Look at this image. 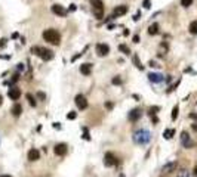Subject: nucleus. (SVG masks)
Returning a JSON list of instances; mask_svg holds the SVG:
<instances>
[{"label": "nucleus", "instance_id": "obj_1", "mask_svg": "<svg viewBox=\"0 0 197 177\" xmlns=\"http://www.w3.org/2000/svg\"><path fill=\"white\" fill-rule=\"evenodd\" d=\"M150 140H151V133L148 130H145V128L136 130L134 133V142L136 145H147Z\"/></svg>", "mask_w": 197, "mask_h": 177}, {"label": "nucleus", "instance_id": "obj_2", "mask_svg": "<svg viewBox=\"0 0 197 177\" xmlns=\"http://www.w3.org/2000/svg\"><path fill=\"white\" fill-rule=\"evenodd\" d=\"M43 38H45V41L51 43V44H59L61 41V36L56 30L53 28H49L46 31H43Z\"/></svg>", "mask_w": 197, "mask_h": 177}, {"label": "nucleus", "instance_id": "obj_3", "mask_svg": "<svg viewBox=\"0 0 197 177\" xmlns=\"http://www.w3.org/2000/svg\"><path fill=\"white\" fill-rule=\"evenodd\" d=\"M31 53L40 56L43 61H51L53 58V52L51 49H45V47H39V46H33L31 47Z\"/></svg>", "mask_w": 197, "mask_h": 177}, {"label": "nucleus", "instance_id": "obj_4", "mask_svg": "<svg viewBox=\"0 0 197 177\" xmlns=\"http://www.w3.org/2000/svg\"><path fill=\"white\" fill-rule=\"evenodd\" d=\"M91 3H92L94 16L96 19H102L104 18V3H102V0H91Z\"/></svg>", "mask_w": 197, "mask_h": 177}, {"label": "nucleus", "instance_id": "obj_5", "mask_svg": "<svg viewBox=\"0 0 197 177\" xmlns=\"http://www.w3.org/2000/svg\"><path fill=\"white\" fill-rule=\"evenodd\" d=\"M117 164V158H116V155L113 152H107L104 155V165L105 167H113Z\"/></svg>", "mask_w": 197, "mask_h": 177}, {"label": "nucleus", "instance_id": "obj_6", "mask_svg": "<svg viewBox=\"0 0 197 177\" xmlns=\"http://www.w3.org/2000/svg\"><path fill=\"white\" fill-rule=\"evenodd\" d=\"M181 145L184 146V148H187V149H190L194 143H193V140H191V137H190V134L187 131H182L181 133Z\"/></svg>", "mask_w": 197, "mask_h": 177}, {"label": "nucleus", "instance_id": "obj_7", "mask_svg": "<svg viewBox=\"0 0 197 177\" xmlns=\"http://www.w3.org/2000/svg\"><path fill=\"white\" fill-rule=\"evenodd\" d=\"M177 168H178V162H177V161H172V162H167V164L163 165L162 173H163V174H170L172 171H175Z\"/></svg>", "mask_w": 197, "mask_h": 177}, {"label": "nucleus", "instance_id": "obj_8", "mask_svg": "<svg viewBox=\"0 0 197 177\" xmlns=\"http://www.w3.org/2000/svg\"><path fill=\"white\" fill-rule=\"evenodd\" d=\"M96 53H98V56H107L110 53V47L104 43H98L96 44Z\"/></svg>", "mask_w": 197, "mask_h": 177}, {"label": "nucleus", "instance_id": "obj_9", "mask_svg": "<svg viewBox=\"0 0 197 177\" xmlns=\"http://www.w3.org/2000/svg\"><path fill=\"white\" fill-rule=\"evenodd\" d=\"M141 115H142V111L141 109H132L129 112V115H127V118H129V121H132V123H135V121H138L139 118H141Z\"/></svg>", "mask_w": 197, "mask_h": 177}, {"label": "nucleus", "instance_id": "obj_10", "mask_svg": "<svg viewBox=\"0 0 197 177\" xmlns=\"http://www.w3.org/2000/svg\"><path fill=\"white\" fill-rule=\"evenodd\" d=\"M53 151H55V153L58 155V157H64V155L68 152V146L65 145V143H58Z\"/></svg>", "mask_w": 197, "mask_h": 177}, {"label": "nucleus", "instance_id": "obj_11", "mask_svg": "<svg viewBox=\"0 0 197 177\" xmlns=\"http://www.w3.org/2000/svg\"><path fill=\"white\" fill-rule=\"evenodd\" d=\"M74 100H76V105H77L79 109H86L87 108V100H86V98L83 95H77Z\"/></svg>", "mask_w": 197, "mask_h": 177}, {"label": "nucleus", "instance_id": "obj_12", "mask_svg": "<svg viewBox=\"0 0 197 177\" xmlns=\"http://www.w3.org/2000/svg\"><path fill=\"white\" fill-rule=\"evenodd\" d=\"M8 96H9L12 100H18V99L21 98V90H19L18 87H12L11 90L8 92Z\"/></svg>", "mask_w": 197, "mask_h": 177}, {"label": "nucleus", "instance_id": "obj_13", "mask_svg": "<svg viewBox=\"0 0 197 177\" xmlns=\"http://www.w3.org/2000/svg\"><path fill=\"white\" fill-rule=\"evenodd\" d=\"M127 13V6L126 5H120L114 9V13H113V18L116 16H122V15H126Z\"/></svg>", "mask_w": 197, "mask_h": 177}, {"label": "nucleus", "instance_id": "obj_14", "mask_svg": "<svg viewBox=\"0 0 197 177\" xmlns=\"http://www.w3.org/2000/svg\"><path fill=\"white\" fill-rule=\"evenodd\" d=\"M52 12L58 16H67V10H65L61 5H53L52 6Z\"/></svg>", "mask_w": 197, "mask_h": 177}, {"label": "nucleus", "instance_id": "obj_15", "mask_svg": "<svg viewBox=\"0 0 197 177\" xmlns=\"http://www.w3.org/2000/svg\"><path fill=\"white\" fill-rule=\"evenodd\" d=\"M148 80L153 81V83H162L165 78H163V75L159 74V72H150V74H148Z\"/></svg>", "mask_w": 197, "mask_h": 177}, {"label": "nucleus", "instance_id": "obj_16", "mask_svg": "<svg viewBox=\"0 0 197 177\" xmlns=\"http://www.w3.org/2000/svg\"><path fill=\"white\" fill-rule=\"evenodd\" d=\"M80 72H82L83 75H91V72H92V65H91V63H82V65H80Z\"/></svg>", "mask_w": 197, "mask_h": 177}, {"label": "nucleus", "instance_id": "obj_17", "mask_svg": "<svg viewBox=\"0 0 197 177\" xmlns=\"http://www.w3.org/2000/svg\"><path fill=\"white\" fill-rule=\"evenodd\" d=\"M40 158V152L37 149H30L28 151V160L30 161H37Z\"/></svg>", "mask_w": 197, "mask_h": 177}, {"label": "nucleus", "instance_id": "obj_18", "mask_svg": "<svg viewBox=\"0 0 197 177\" xmlns=\"http://www.w3.org/2000/svg\"><path fill=\"white\" fill-rule=\"evenodd\" d=\"M12 114H13V117H19L21 114H23V105L15 103L13 108H12Z\"/></svg>", "mask_w": 197, "mask_h": 177}, {"label": "nucleus", "instance_id": "obj_19", "mask_svg": "<svg viewBox=\"0 0 197 177\" xmlns=\"http://www.w3.org/2000/svg\"><path fill=\"white\" fill-rule=\"evenodd\" d=\"M159 33V24H151L150 27H148V34H151V36H156Z\"/></svg>", "mask_w": 197, "mask_h": 177}, {"label": "nucleus", "instance_id": "obj_20", "mask_svg": "<svg viewBox=\"0 0 197 177\" xmlns=\"http://www.w3.org/2000/svg\"><path fill=\"white\" fill-rule=\"evenodd\" d=\"M119 50L123 52L125 55H130V49L126 46V44H120V46H119Z\"/></svg>", "mask_w": 197, "mask_h": 177}, {"label": "nucleus", "instance_id": "obj_21", "mask_svg": "<svg viewBox=\"0 0 197 177\" xmlns=\"http://www.w3.org/2000/svg\"><path fill=\"white\" fill-rule=\"evenodd\" d=\"M190 33L191 34H197V21H193L190 24Z\"/></svg>", "mask_w": 197, "mask_h": 177}, {"label": "nucleus", "instance_id": "obj_22", "mask_svg": "<svg viewBox=\"0 0 197 177\" xmlns=\"http://www.w3.org/2000/svg\"><path fill=\"white\" fill-rule=\"evenodd\" d=\"M177 177H190V173H188L187 168H182V170L178 171V176Z\"/></svg>", "mask_w": 197, "mask_h": 177}, {"label": "nucleus", "instance_id": "obj_23", "mask_svg": "<svg viewBox=\"0 0 197 177\" xmlns=\"http://www.w3.org/2000/svg\"><path fill=\"white\" fill-rule=\"evenodd\" d=\"M173 133H175V130H172V128H170V130H165L163 137H165V139H170V137L173 136Z\"/></svg>", "mask_w": 197, "mask_h": 177}, {"label": "nucleus", "instance_id": "obj_24", "mask_svg": "<svg viewBox=\"0 0 197 177\" xmlns=\"http://www.w3.org/2000/svg\"><path fill=\"white\" fill-rule=\"evenodd\" d=\"M134 63L136 65V68H139V70H142L144 66L141 65V62H139V58H138V55H134Z\"/></svg>", "mask_w": 197, "mask_h": 177}, {"label": "nucleus", "instance_id": "obj_25", "mask_svg": "<svg viewBox=\"0 0 197 177\" xmlns=\"http://www.w3.org/2000/svg\"><path fill=\"white\" fill-rule=\"evenodd\" d=\"M27 99H28V103L31 105V106H36L37 105V102H36V98H33V95H27Z\"/></svg>", "mask_w": 197, "mask_h": 177}, {"label": "nucleus", "instance_id": "obj_26", "mask_svg": "<svg viewBox=\"0 0 197 177\" xmlns=\"http://www.w3.org/2000/svg\"><path fill=\"white\" fill-rule=\"evenodd\" d=\"M178 112H179V108L178 106H173V109H172V120H177Z\"/></svg>", "mask_w": 197, "mask_h": 177}, {"label": "nucleus", "instance_id": "obj_27", "mask_svg": "<svg viewBox=\"0 0 197 177\" xmlns=\"http://www.w3.org/2000/svg\"><path fill=\"white\" fill-rule=\"evenodd\" d=\"M193 5V0H181V6L182 8H190Z\"/></svg>", "mask_w": 197, "mask_h": 177}, {"label": "nucleus", "instance_id": "obj_28", "mask_svg": "<svg viewBox=\"0 0 197 177\" xmlns=\"http://www.w3.org/2000/svg\"><path fill=\"white\" fill-rule=\"evenodd\" d=\"M159 109H160L159 106H151V108H150V111H148V112H150V115H154V114L157 112V111H159Z\"/></svg>", "mask_w": 197, "mask_h": 177}, {"label": "nucleus", "instance_id": "obj_29", "mask_svg": "<svg viewBox=\"0 0 197 177\" xmlns=\"http://www.w3.org/2000/svg\"><path fill=\"white\" fill-rule=\"evenodd\" d=\"M111 83H113L114 86H119V84H122V78H120V77H114V78L111 80Z\"/></svg>", "mask_w": 197, "mask_h": 177}, {"label": "nucleus", "instance_id": "obj_30", "mask_svg": "<svg viewBox=\"0 0 197 177\" xmlns=\"http://www.w3.org/2000/svg\"><path fill=\"white\" fill-rule=\"evenodd\" d=\"M76 117H77L76 112H68V114H67V118H68V120H76Z\"/></svg>", "mask_w": 197, "mask_h": 177}, {"label": "nucleus", "instance_id": "obj_31", "mask_svg": "<svg viewBox=\"0 0 197 177\" xmlns=\"http://www.w3.org/2000/svg\"><path fill=\"white\" fill-rule=\"evenodd\" d=\"M37 98H39V99H42V100H45V99H46V95H45V93H42V92H39V93H37Z\"/></svg>", "mask_w": 197, "mask_h": 177}, {"label": "nucleus", "instance_id": "obj_32", "mask_svg": "<svg viewBox=\"0 0 197 177\" xmlns=\"http://www.w3.org/2000/svg\"><path fill=\"white\" fill-rule=\"evenodd\" d=\"M142 5H144V8H145V9H150V6H151L150 0H144V3H142Z\"/></svg>", "mask_w": 197, "mask_h": 177}, {"label": "nucleus", "instance_id": "obj_33", "mask_svg": "<svg viewBox=\"0 0 197 177\" xmlns=\"http://www.w3.org/2000/svg\"><path fill=\"white\" fill-rule=\"evenodd\" d=\"M148 65L151 66V68H157V66H159V65H157V63H156L154 61H150V63H148Z\"/></svg>", "mask_w": 197, "mask_h": 177}, {"label": "nucleus", "instance_id": "obj_34", "mask_svg": "<svg viewBox=\"0 0 197 177\" xmlns=\"http://www.w3.org/2000/svg\"><path fill=\"white\" fill-rule=\"evenodd\" d=\"M151 121L154 123V124H157V123H159V118H157L156 115H151Z\"/></svg>", "mask_w": 197, "mask_h": 177}, {"label": "nucleus", "instance_id": "obj_35", "mask_svg": "<svg viewBox=\"0 0 197 177\" xmlns=\"http://www.w3.org/2000/svg\"><path fill=\"white\" fill-rule=\"evenodd\" d=\"M134 43H139V36H134Z\"/></svg>", "mask_w": 197, "mask_h": 177}, {"label": "nucleus", "instance_id": "obj_36", "mask_svg": "<svg viewBox=\"0 0 197 177\" xmlns=\"http://www.w3.org/2000/svg\"><path fill=\"white\" fill-rule=\"evenodd\" d=\"M18 78H19V75H18V74H16V75H13V78H12V83L18 81Z\"/></svg>", "mask_w": 197, "mask_h": 177}, {"label": "nucleus", "instance_id": "obj_37", "mask_svg": "<svg viewBox=\"0 0 197 177\" xmlns=\"http://www.w3.org/2000/svg\"><path fill=\"white\" fill-rule=\"evenodd\" d=\"M105 106H107L108 109H111V108H113V103H110V102H108V103H105Z\"/></svg>", "mask_w": 197, "mask_h": 177}, {"label": "nucleus", "instance_id": "obj_38", "mask_svg": "<svg viewBox=\"0 0 197 177\" xmlns=\"http://www.w3.org/2000/svg\"><path fill=\"white\" fill-rule=\"evenodd\" d=\"M18 70H24V63H18Z\"/></svg>", "mask_w": 197, "mask_h": 177}, {"label": "nucleus", "instance_id": "obj_39", "mask_svg": "<svg viewBox=\"0 0 197 177\" xmlns=\"http://www.w3.org/2000/svg\"><path fill=\"white\" fill-rule=\"evenodd\" d=\"M190 118H193V120H197V115H196V114H190Z\"/></svg>", "mask_w": 197, "mask_h": 177}, {"label": "nucleus", "instance_id": "obj_40", "mask_svg": "<svg viewBox=\"0 0 197 177\" xmlns=\"http://www.w3.org/2000/svg\"><path fill=\"white\" fill-rule=\"evenodd\" d=\"M193 174H194V176H197V167L194 168V173H193Z\"/></svg>", "mask_w": 197, "mask_h": 177}, {"label": "nucleus", "instance_id": "obj_41", "mask_svg": "<svg viewBox=\"0 0 197 177\" xmlns=\"http://www.w3.org/2000/svg\"><path fill=\"white\" fill-rule=\"evenodd\" d=\"M2 102H3V98H2V95H0V105H2Z\"/></svg>", "mask_w": 197, "mask_h": 177}, {"label": "nucleus", "instance_id": "obj_42", "mask_svg": "<svg viewBox=\"0 0 197 177\" xmlns=\"http://www.w3.org/2000/svg\"><path fill=\"white\" fill-rule=\"evenodd\" d=\"M0 177H12V176H0Z\"/></svg>", "mask_w": 197, "mask_h": 177}]
</instances>
